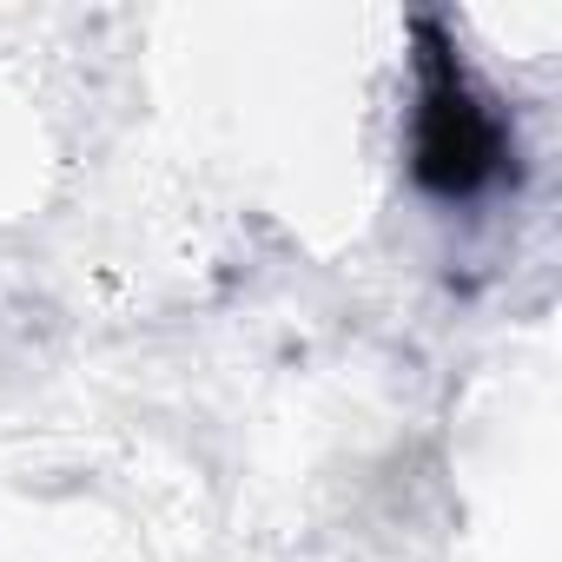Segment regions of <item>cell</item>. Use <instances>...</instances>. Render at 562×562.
I'll list each match as a JSON object with an SVG mask.
<instances>
[{
    "label": "cell",
    "mask_w": 562,
    "mask_h": 562,
    "mask_svg": "<svg viewBox=\"0 0 562 562\" xmlns=\"http://www.w3.org/2000/svg\"><path fill=\"white\" fill-rule=\"evenodd\" d=\"M503 166V126L496 113L470 93L450 54L424 60V113H417V179L430 192H476Z\"/></svg>",
    "instance_id": "6da1fadb"
}]
</instances>
